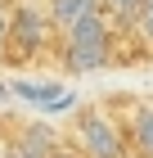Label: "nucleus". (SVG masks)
I'll list each match as a JSON object with an SVG mask.
<instances>
[{"mask_svg":"<svg viewBox=\"0 0 153 158\" xmlns=\"http://www.w3.org/2000/svg\"><path fill=\"white\" fill-rule=\"evenodd\" d=\"M117 36H122V27L99 9L90 18H81L77 27L59 32L54 36V54H59L63 73H99V68H108L117 59Z\"/></svg>","mask_w":153,"mask_h":158,"instance_id":"1","label":"nucleus"},{"mask_svg":"<svg viewBox=\"0 0 153 158\" xmlns=\"http://www.w3.org/2000/svg\"><path fill=\"white\" fill-rule=\"evenodd\" d=\"M54 27H50V14L41 0H14L9 9V36H5V50H0V59L9 63V68H27L36 63L45 50H54Z\"/></svg>","mask_w":153,"mask_h":158,"instance_id":"2","label":"nucleus"},{"mask_svg":"<svg viewBox=\"0 0 153 158\" xmlns=\"http://www.w3.org/2000/svg\"><path fill=\"white\" fill-rule=\"evenodd\" d=\"M68 140L81 149L86 158H131L122 118H113V109L104 104H81L68 122Z\"/></svg>","mask_w":153,"mask_h":158,"instance_id":"3","label":"nucleus"},{"mask_svg":"<svg viewBox=\"0 0 153 158\" xmlns=\"http://www.w3.org/2000/svg\"><path fill=\"white\" fill-rule=\"evenodd\" d=\"M5 131H9V140H14V154H23V158H50L54 149L68 145V131H59V127L45 122V118L5 122Z\"/></svg>","mask_w":153,"mask_h":158,"instance_id":"4","label":"nucleus"},{"mask_svg":"<svg viewBox=\"0 0 153 158\" xmlns=\"http://www.w3.org/2000/svg\"><path fill=\"white\" fill-rule=\"evenodd\" d=\"M117 113L131 154H153V99H122Z\"/></svg>","mask_w":153,"mask_h":158,"instance_id":"5","label":"nucleus"},{"mask_svg":"<svg viewBox=\"0 0 153 158\" xmlns=\"http://www.w3.org/2000/svg\"><path fill=\"white\" fill-rule=\"evenodd\" d=\"M50 14V27L54 32H68V27H77L81 18H90V14H99L104 5L99 0H41Z\"/></svg>","mask_w":153,"mask_h":158,"instance_id":"6","label":"nucleus"},{"mask_svg":"<svg viewBox=\"0 0 153 158\" xmlns=\"http://www.w3.org/2000/svg\"><path fill=\"white\" fill-rule=\"evenodd\" d=\"M126 32L140 41L144 50H153V0H144V5H140V14L131 18V27H126Z\"/></svg>","mask_w":153,"mask_h":158,"instance_id":"7","label":"nucleus"},{"mask_svg":"<svg viewBox=\"0 0 153 158\" xmlns=\"http://www.w3.org/2000/svg\"><path fill=\"white\" fill-rule=\"evenodd\" d=\"M99 5H104V14L122 27V32H126V27H131V18L140 14V5H144V0H99Z\"/></svg>","mask_w":153,"mask_h":158,"instance_id":"8","label":"nucleus"},{"mask_svg":"<svg viewBox=\"0 0 153 158\" xmlns=\"http://www.w3.org/2000/svg\"><path fill=\"white\" fill-rule=\"evenodd\" d=\"M9 0H0V50H5V36H9Z\"/></svg>","mask_w":153,"mask_h":158,"instance_id":"9","label":"nucleus"},{"mask_svg":"<svg viewBox=\"0 0 153 158\" xmlns=\"http://www.w3.org/2000/svg\"><path fill=\"white\" fill-rule=\"evenodd\" d=\"M50 158H86V154H81V149H77V145H72V140H68V145H63V149H54V154H50Z\"/></svg>","mask_w":153,"mask_h":158,"instance_id":"10","label":"nucleus"},{"mask_svg":"<svg viewBox=\"0 0 153 158\" xmlns=\"http://www.w3.org/2000/svg\"><path fill=\"white\" fill-rule=\"evenodd\" d=\"M0 158H14V140H9V131L0 127Z\"/></svg>","mask_w":153,"mask_h":158,"instance_id":"11","label":"nucleus"},{"mask_svg":"<svg viewBox=\"0 0 153 158\" xmlns=\"http://www.w3.org/2000/svg\"><path fill=\"white\" fill-rule=\"evenodd\" d=\"M131 158H153V154H131Z\"/></svg>","mask_w":153,"mask_h":158,"instance_id":"12","label":"nucleus"},{"mask_svg":"<svg viewBox=\"0 0 153 158\" xmlns=\"http://www.w3.org/2000/svg\"><path fill=\"white\" fill-rule=\"evenodd\" d=\"M14 158H23V154H14Z\"/></svg>","mask_w":153,"mask_h":158,"instance_id":"13","label":"nucleus"}]
</instances>
